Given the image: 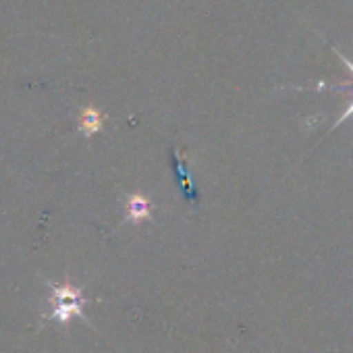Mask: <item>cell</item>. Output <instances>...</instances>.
<instances>
[{
    "mask_svg": "<svg viewBox=\"0 0 353 353\" xmlns=\"http://www.w3.org/2000/svg\"><path fill=\"white\" fill-rule=\"evenodd\" d=\"M54 307L52 318L59 322H67L73 316H83V297L73 287H52Z\"/></svg>",
    "mask_w": 353,
    "mask_h": 353,
    "instance_id": "6da1fadb",
    "label": "cell"
},
{
    "mask_svg": "<svg viewBox=\"0 0 353 353\" xmlns=\"http://www.w3.org/2000/svg\"><path fill=\"white\" fill-rule=\"evenodd\" d=\"M145 214H148V202L143 198H139V196L131 198V202H129V216L133 221H141Z\"/></svg>",
    "mask_w": 353,
    "mask_h": 353,
    "instance_id": "7a4b0ae2",
    "label": "cell"
},
{
    "mask_svg": "<svg viewBox=\"0 0 353 353\" xmlns=\"http://www.w3.org/2000/svg\"><path fill=\"white\" fill-rule=\"evenodd\" d=\"M98 127H100V117L94 110H85V114H83V129L90 133V131H96Z\"/></svg>",
    "mask_w": 353,
    "mask_h": 353,
    "instance_id": "3957f363",
    "label": "cell"
},
{
    "mask_svg": "<svg viewBox=\"0 0 353 353\" xmlns=\"http://www.w3.org/2000/svg\"><path fill=\"white\" fill-rule=\"evenodd\" d=\"M349 117H353V100H351V104H349V106H347V108H345V110L341 112V117L336 119V123H334V127H339V125H341L343 121H347Z\"/></svg>",
    "mask_w": 353,
    "mask_h": 353,
    "instance_id": "277c9868",
    "label": "cell"
},
{
    "mask_svg": "<svg viewBox=\"0 0 353 353\" xmlns=\"http://www.w3.org/2000/svg\"><path fill=\"white\" fill-rule=\"evenodd\" d=\"M332 50H334V52H336V57H339V59H341V63H343V65H345V67H347V69H349V71H351V75H353V63H351V61H349V59H347V57H343V52H339V50H336V48H332Z\"/></svg>",
    "mask_w": 353,
    "mask_h": 353,
    "instance_id": "5b68a950",
    "label": "cell"
}]
</instances>
